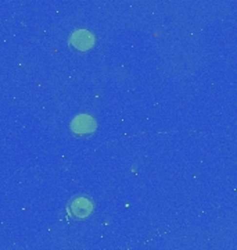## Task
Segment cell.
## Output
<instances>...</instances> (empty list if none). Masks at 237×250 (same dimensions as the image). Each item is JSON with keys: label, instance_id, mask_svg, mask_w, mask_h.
I'll list each match as a JSON object with an SVG mask.
<instances>
[{"label": "cell", "instance_id": "6da1fadb", "mask_svg": "<svg viewBox=\"0 0 237 250\" xmlns=\"http://www.w3.org/2000/svg\"><path fill=\"white\" fill-rule=\"evenodd\" d=\"M68 211L74 218H86L93 211V202L88 196H77L71 200Z\"/></svg>", "mask_w": 237, "mask_h": 250}, {"label": "cell", "instance_id": "7a4b0ae2", "mask_svg": "<svg viewBox=\"0 0 237 250\" xmlns=\"http://www.w3.org/2000/svg\"><path fill=\"white\" fill-rule=\"evenodd\" d=\"M70 43L74 49L85 52L95 45V36L88 29H77L70 38Z\"/></svg>", "mask_w": 237, "mask_h": 250}, {"label": "cell", "instance_id": "3957f363", "mask_svg": "<svg viewBox=\"0 0 237 250\" xmlns=\"http://www.w3.org/2000/svg\"><path fill=\"white\" fill-rule=\"evenodd\" d=\"M71 129L75 135L92 134L96 129V121L92 116L88 114H79L71 123Z\"/></svg>", "mask_w": 237, "mask_h": 250}]
</instances>
